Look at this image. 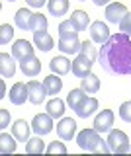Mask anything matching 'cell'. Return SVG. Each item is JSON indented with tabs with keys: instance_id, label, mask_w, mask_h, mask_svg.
I'll list each match as a JSON object with an SVG mask.
<instances>
[{
	"instance_id": "obj_9",
	"label": "cell",
	"mask_w": 131,
	"mask_h": 156,
	"mask_svg": "<svg viewBox=\"0 0 131 156\" xmlns=\"http://www.w3.org/2000/svg\"><path fill=\"white\" fill-rule=\"evenodd\" d=\"M127 14H129V10L121 2H110L108 6H106V20H108L110 23H119Z\"/></svg>"
},
{
	"instance_id": "obj_27",
	"label": "cell",
	"mask_w": 131,
	"mask_h": 156,
	"mask_svg": "<svg viewBox=\"0 0 131 156\" xmlns=\"http://www.w3.org/2000/svg\"><path fill=\"white\" fill-rule=\"evenodd\" d=\"M86 98H88V96H86V92L82 90V88H75V90H71V92H69V96H67V104H69V105H71V109L75 111L76 107H78L82 101L86 100Z\"/></svg>"
},
{
	"instance_id": "obj_20",
	"label": "cell",
	"mask_w": 131,
	"mask_h": 156,
	"mask_svg": "<svg viewBox=\"0 0 131 156\" xmlns=\"http://www.w3.org/2000/svg\"><path fill=\"white\" fill-rule=\"evenodd\" d=\"M96 109H98V100H96V98H86V100L75 109V113L78 117H82V119H86V117L94 115Z\"/></svg>"
},
{
	"instance_id": "obj_29",
	"label": "cell",
	"mask_w": 131,
	"mask_h": 156,
	"mask_svg": "<svg viewBox=\"0 0 131 156\" xmlns=\"http://www.w3.org/2000/svg\"><path fill=\"white\" fill-rule=\"evenodd\" d=\"M31 31H47V18L43 16L41 12H37L33 16V22H31Z\"/></svg>"
},
{
	"instance_id": "obj_10",
	"label": "cell",
	"mask_w": 131,
	"mask_h": 156,
	"mask_svg": "<svg viewBox=\"0 0 131 156\" xmlns=\"http://www.w3.org/2000/svg\"><path fill=\"white\" fill-rule=\"evenodd\" d=\"M27 92H30V101L33 105H39L45 101V96H47V88L43 82H37V80H30L27 82Z\"/></svg>"
},
{
	"instance_id": "obj_17",
	"label": "cell",
	"mask_w": 131,
	"mask_h": 156,
	"mask_svg": "<svg viewBox=\"0 0 131 156\" xmlns=\"http://www.w3.org/2000/svg\"><path fill=\"white\" fill-rule=\"evenodd\" d=\"M33 45L39 49V51L47 53V51H51V49H53L55 41H53V37L47 31H33Z\"/></svg>"
},
{
	"instance_id": "obj_19",
	"label": "cell",
	"mask_w": 131,
	"mask_h": 156,
	"mask_svg": "<svg viewBox=\"0 0 131 156\" xmlns=\"http://www.w3.org/2000/svg\"><path fill=\"white\" fill-rule=\"evenodd\" d=\"M49 68H51V72H55V74H69V72L72 70V62L69 61L67 57H55L53 61L49 62Z\"/></svg>"
},
{
	"instance_id": "obj_32",
	"label": "cell",
	"mask_w": 131,
	"mask_h": 156,
	"mask_svg": "<svg viewBox=\"0 0 131 156\" xmlns=\"http://www.w3.org/2000/svg\"><path fill=\"white\" fill-rule=\"evenodd\" d=\"M47 152L49 154H67V146L63 140H53L51 144H47Z\"/></svg>"
},
{
	"instance_id": "obj_38",
	"label": "cell",
	"mask_w": 131,
	"mask_h": 156,
	"mask_svg": "<svg viewBox=\"0 0 131 156\" xmlns=\"http://www.w3.org/2000/svg\"><path fill=\"white\" fill-rule=\"evenodd\" d=\"M6 96V86H4V82H0V98Z\"/></svg>"
},
{
	"instance_id": "obj_36",
	"label": "cell",
	"mask_w": 131,
	"mask_h": 156,
	"mask_svg": "<svg viewBox=\"0 0 131 156\" xmlns=\"http://www.w3.org/2000/svg\"><path fill=\"white\" fill-rule=\"evenodd\" d=\"M27 4H30L31 8H41V6H45V2H49V0H26Z\"/></svg>"
},
{
	"instance_id": "obj_6",
	"label": "cell",
	"mask_w": 131,
	"mask_h": 156,
	"mask_svg": "<svg viewBox=\"0 0 131 156\" xmlns=\"http://www.w3.org/2000/svg\"><path fill=\"white\" fill-rule=\"evenodd\" d=\"M31 129H33V133L39 135V136L49 135L53 131V117L49 113H37L31 121Z\"/></svg>"
},
{
	"instance_id": "obj_12",
	"label": "cell",
	"mask_w": 131,
	"mask_h": 156,
	"mask_svg": "<svg viewBox=\"0 0 131 156\" xmlns=\"http://www.w3.org/2000/svg\"><path fill=\"white\" fill-rule=\"evenodd\" d=\"M10 101L14 105H24L26 101H30V92H27V84L24 82H16L12 88H10Z\"/></svg>"
},
{
	"instance_id": "obj_7",
	"label": "cell",
	"mask_w": 131,
	"mask_h": 156,
	"mask_svg": "<svg viewBox=\"0 0 131 156\" xmlns=\"http://www.w3.org/2000/svg\"><path fill=\"white\" fill-rule=\"evenodd\" d=\"M114 127V111L111 109H102L98 115L94 117V129L98 133H110Z\"/></svg>"
},
{
	"instance_id": "obj_2",
	"label": "cell",
	"mask_w": 131,
	"mask_h": 156,
	"mask_svg": "<svg viewBox=\"0 0 131 156\" xmlns=\"http://www.w3.org/2000/svg\"><path fill=\"white\" fill-rule=\"evenodd\" d=\"M80 45H82V41L78 39V31L72 26V22L71 20L61 22L59 23V45H57V49L61 53H65V55H78Z\"/></svg>"
},
{
	"instance_id": "obj_15",
	"label": "cell",
	"mask_w": 131,
	"mask_h": 156,
	"mask_svg": "<svg viewBox=\"0 0 131 156\" xmlns=\"http://www.w3.org/2000/svg\"><path fill=\"white\" fill-rule=\"evenodd\" d=\"M33 16H35V14L30 12L27 8H20V10L16 12V16H14V22H16V26L20 27L22 31H31Z\"/></svg>"
},
{
	"instance_id": "obj_37",
	"label": "cell",
	"mask_w": 131,
	"mask_h": 156,
	"mask_svg": "<svg viewBox=\"0 0 131 156\" xmlns=\"http://www.w3.org/2000/svg\"><path fill=\"white\" fill-rule=\"evenodd\" d=\"M92 2H94L96 6H108V4H110V0H92Z\"/></svg>"
},
{
	"instance_id": "obj_18",
	"label": "cell",
	"mask_w": 131,
	"mask_h": 156,
	"mask_svg": "<svg viewBox=\"0 0 131 156\" xmlns=\"http://www.w3.org/2000/svg\"><path fill=\"white\" fill-rule=\"evenodd\" d=\"M30 123L27 121H24V119H18V121H14V125H12V135L16 136V140H20V143H27L30 140Z\"/></svg>"
},
{
	"instance_id": "obj_5",
	"label": "cell",
	"mask_w": 131,
	"mask_h": 156,
	"mask_svg": "<svg viewBox=\"0 0 131 156\" xmlns=\"http://www.w3.org/2000/svg\"><path fill=\"white\" fill-rule=\"evenodd\" d=\"M92 65H94L92 58H88L86 55L78 53V55L75 57V61H72V70L71 72L76 78H86L88 74H92Z\"/></svg>"
},
{
	"instance_id": "obj_39",
	"label": "cell",
	"mask_w": 131,
	"mask_h": 156,
	"mask_svg": "<svg viewBox=\"0 0 131 156\" xmlns=\"http://www.w3.org/2000/svg\"><path fill=\"white\" fill-rule=\"evenodd\" d=\"M8 2H16V0H8Z\"/></svg>"
},
{
	"instance_id": "obj_8",
	"label": "cell",
	"mask_w": 131,
	"mask_h": 156,
	"mask_svg": "<svg viewBox=\"0 0 131 156\" xmlns=\"http://www.w3.org/2000/svg\"><path fill=\"white\" fill-rule=\"evenodd\" d=\"M57 135L61 140H72L76 135V121L71 117H61L59 125H57Z\"/></svg>"
},
{
	"instance_id": "obj_30",
	"label": "cell",
	"mask_w": 131,
	"mask_h": 156,
	"mask_svg": "<svg viewBox=\"0 0 131 156\" xmlns=\"http://www.w3.org/2000/svg\"><path fill=\"white\" fill-rule=\"evenodd\" d=\"M80 53H82V55H86L88 58H92V61H96V57H98V53H96V47H94V41H92V39H88V41H82Z\"/></svg>"
},
{
	"instance_id": "obj_1",
	"label": "cell",
	"mask_w": 131,
	"mask_h": 156,
	"mask_svg": "<svg viewBox=\"0 0 131 156\" xmlns=\"http://www.w3.org/2000/svg\"><path fill=\"white\" fill-rule=\"evenodd\" d=\"M100 66L114 76H131V35L114 33L98 53Z\"/></svg>"
},
{
	"instance_id": "obj_23",
	"label": "cell",
	"mask_w": 131,
	"mask_h": 156,
	"mask_svg": "<svg viewBox=\"0 0 131 156\" xmlns=\"http://www.w3.org/2000/svg\"><path fill=\"white\" fill-rule=\"evenodd\" d=\"M47 10H49L51 16L59 18V16H65L69 12V0H49L47 2Z\"/></svg>"
},
{
	"instance_id": "obj_40",
	"label": "cell",
	"mask_w": 131,
	"mask_h": 156,
	"mask_svg": "<svg viewBox=\"0 0 131 156\" xmlns=\"http://www.w3.org/2000/svg\"><path fill=\"white\" fill-rule=\"evenodd\" d=\"M80 2H84V0H80Z\"/></svg>"
},
{
	"instance_id": "obj_16",
	"label": "cell",
	"mask_w": 131,
	"mask_h": 156,
	"mask_svg": "<svg viewBox=\"0 0 131 156\" xmlns=\"http://www.w3.org/2000/svg\"><path fill=\"white\" fill-rule=\"evenodd\" d=\"M16 58L8 53H0V74L4 78H12L16 74Z\"/></svg>"
},
{
	"instance_id": "obj_24",
	"label": "cell",
	"mask_w": 131,
	"mask_h": 156,
	"mask_svg": "<svg viewBox=\"0 0 131 156\" xmlns=\"http://www.w3.org/2000/svg\"><path fill=\"white\" fill-rule=\"evenodd\" d=\"M0 152L2 154L16 152V136L8 135L6 131H2V135H0Z\"/></svg>"
},
{
	"instance_id": "obj_35",
	"label": "cell",
	"mask_w": 131,
	"mask_h": 156,
	"mask_svg": "<svg viewBox=\"0 0 131 156\" xmlns=\"http://www.w3.org/2000/svg\"><path fill=\"white\" fill-rule=\"evenodd\" d=\"M8 125H10V113H8V109H0V129L6 131Z\"/></svg>"
},
{
	"instance_id": "obj_4",
	"label": "cell",
	"mask_w": 131,
	"mask_h": 156,
	"mask_svg": "<svg viewBox=\"0 0 131 156\" xmlns=\"http://www.w3.org/2000/svg\"><path fill=\"white\" fill-rule=\"evenodd\" d=\"M108 148L110 152L114 154H125V152H131V143H129V136L119 129H111L110 135H108Z\"/></svg>"
},
{
	"instance_id": "obj_34",
	"label": "cell",
	"mask_w": 131,
	"mask_h": 156,
	"mask_svg": "<svg viewBox=\"0 0 131 156\" xmlns=\"http://www.w3.org/2000/svg\"><path fill=\"white\" fill-rule=\"evenodd\" d=\"M118 26H119V31H121V33H127V35H131V12H129L123 20H121Z\"/></svg>"
},
{
	"instance_id": "obj_25",
	"label": "cell",
	"mask_w": 131,
	"mask_h": 156,
	"mask_svg": "<svg viewBox=\"0 0 131 156\" xmlns=\"http://www.w3.org/2000/svg\"><path fill=\"white\" fill-rule=\"evenodd\" d=\"M43 84H45V88H47V94L49 96H55V94H59V92L63 90V80L59 78V74H49L43 80Z\"/></svg>"
},
{
	"instance_id": "obj_28",
	"label": "cell",
	"mask_w": 131,
	"mask_h": 156,
	"mask_svg": "<svg viewBox=\"0 0 131 156\" xmlns=\"http://www.w3.org/2000/svg\"><path fill=\"white\" fill-rule=\"evenodd\" d=\"M47 150V146H45V143L41 140V136L39 135H35L33 139H30L26 143V152L27 154H41V152H45Z\"/></svg>"
},
{
	"instance_id": "obj_26",
	"label": "cell",
	"mask_w": 131,
	"mask_h": 156,
	"mask_svg": "<svg viewBox=\"0 0 131 156\" xmlns=\"http://www.w3.org/2000/svg\"><path fill=\"white\" fill-rule=\"evenodd\" d=\"M80 88L86 94H96L100 90V78L96 74H88L86 78H80Z\"/></svg>"
},
{
	"instance_id": "obj_22",
	"label": "cell",
	"mask_w": 131,
	"mask_h": 156,
	"mask_svg": "<svg viewBox=\"0 0 131 156\" xmlns=\"http://www.w3.org/2000/svg\"><path fill=\"white\" fill-rule=\"evenodd\" d=\"M45 109H47V113H49L53 119H61L63 113H65V101L61 100V98H53V100L47 101V105H45Z\"/></svg>"
},
{
	"instance_id": "obj_3",
	"label": "cell",
	"mask_w": 131,
	"mask_h": 156,
	"mask_svg": "<svg viewBox=\"0 0 131 156\" xmlns=\"http://www.w3.org/2000/svg\"><path fill=\"white\" fill-rule=\"evenodd\" d=\"M76 144L86 152H96V154H108V143L100 136V133L92 127V129H84L76 135Z\"/></svg>"
},
{
	"instance_id": "obj_11",
	"label": "cell",
	"mask_w": 131,
	"mask_h": 156,
	"mask_svg": "<svg viewBox=\"0 0 131 156\" xmlns=\"http://www.w3.org/2000/svg\"><path fill=\"white\" fill-rule=\"evenodd\" d=\"M111 35H110V29L104 22H92L90 23V39L98 45H104Z\"/></svg>"
},
{
	"instance_id": "obj_33",
	"label": "cell",
	"mask_w": 131,
	"mask_h": 156,
	"mask_svg": "<svg viewBox=\"0 0 131 156\" xmlns=\"http://www.w3.org/2000/svg\"><path fill=\"white\" fill-rule=\"evenodd\" d=\"M119 117L125 123H131V101H123L119 105Z\"/></svg>"
},
{
	"instance_id": "obj_13",
	"label": "cell",
	"mask_w": 131,
	"mask_h": 156,
	"mask_svg": "<svg viewBox=\"0 0 131 156\" xmlns=\"http://www.w3.org/2000/svg\"><path fill=\"white\" fill-rule=\"evenodd\" d=\"M33 51H35V47H33L30 41H26V39H18V41H14L12 57L16 58V61H24V58H27V57H33Z\"/></svg>"
},
{
	"instance_id": "obj_31",
	"label": "cell",
	"mask_w": 131,
	"mask_h": 156,
	"mask_svg": "<svg viewBox=\"0 0 131 156\" xmlns=\"http://www.w3.org/2000/svg\"><path fill=\"white\" fill-rule=\"evenodd\" d=\"M14 37V27L8 26V23H2L0 26V45H8V41H12Z\"/></svg>"
},
{
	"instance_id": "obj_21",
	"label": "cell",
	"mask_w": 131,
	"mask_h": 156,
	"mask_svg": "<svg viewBox=\"0 0 131 156\" xmlns=\"http://www.w3.org/2000/svg\"><path fill=\"white\" fill-rule=\"evenodd\" d=\"M71 22H72V26L76 27V31H84V29L90 26V16L84 10H75V12L71 14Z\"/></svg>"
},
{
	"instance_id": "obj_14",
	"label": "cell",
	"mask_w": 131,
	"mask_h": 156,
	"mask_svg": "<svg viewBox=\"0 0 131 156\" xmlns=\"http://www.w3.org/2000/svg\"><path fill=\"white\" fill-rule=\"evenodd\" d=\"M20 70L24 72V76L33 78V76H37L41 72V61L35 55L27 57V58H24V61H20Z\"/></svg>"
}]
</instances>
